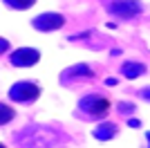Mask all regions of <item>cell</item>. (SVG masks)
Wrapping results in <instances>:
<instances>
[{"label": "cell", "instance_id": "obj_1", "mask_svg": "<svg viewBox=\"0 0 150 148\" xmlns=\"http://www.w3.org/2000/svg\"><path fill=\"white\" fill-rule=\"evenodd\" d=\"M31 2H36V0H9V5H13V7H27Z\"/></svg>", "mask_w": 150, "mask_h": 148}]
</instances>
